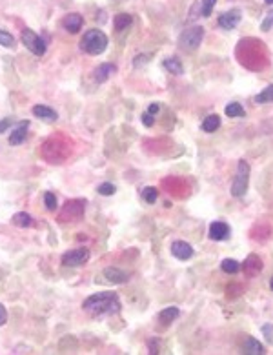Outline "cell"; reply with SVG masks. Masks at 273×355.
I'll use <instances>...</instances> for the list:
<instances>
[{"label": "cell", "instance_id": "34", "mask_svg": "<svg viewBox=\"0 0 273 355\" xmlns=\"http://www.w3.org/2000/svg\"><path fill=\"white\" fill-rule=\"evenodd\" d=\"M150 354H158V344H155V341H150Z\"/></svg>", "mask_w": 273, "mask_h": 355}, {"label": "cell", "instance_id": "23", "mask_svg": "<svg viewBox=\"0 0 273 355\" xmlns=\"http://www.w3.org/2000/svg\"><path fill=\"white\" fill-rule=\"evenodd\" d=\"M142 197H144V201H146L148 204L157 203V199H158L157 188H153V186H148V188H144L142 189Z\"/></svg>", "mask_w": 273, "mask_h": 355}, {"label": "cell", "instance_id": "12", "mask_svg": "<svg viewBox=\"0 0 273 355\" xmlns=\"http://www.w3.org/2000/svg\"><path fill=\"white\" fill-rule=\"evenodd\" d=\"M113 73H117V66L109 64V62H104V64H101L97 69H95V80H97L99 84H102V82H106Z\"/></svg>", "mask_w": 273, "mask_h": 355}, {"label": "cell", "instance_id": "31", "mask_svg": "<svg viewBox=\"0 0 273 355\" xmlns=\"http://www.w3.org/2000/svg\"><path fill=\"white\" fill-rule=\"evenodd\" d=\"M140 120H142L144 126H148V128H151L153 124H155V120H153V115L151 113H144L142 117H140Z\"/></svg>", "mask_w": 273, "mask_h": 355}, {"label": "cell", "instance_id": "11", "mask_svg": "<svg viewBox=\"0 0 273 355\" xmlns=\"http://www.w3.org/2000/svg\"><path fill=\"white\" fill-rule=\"evenodd\" d=\"M82 24H84V18H82V15H79V13H69L64 18V22H62L64 29L66 31H69V33H79L80 28H82Z\"/></svg>", "mask_w": 273, "mask_h": 355}, {"label": "cell", "instance_id": "32", "mask_svg": "<svg viewBox=\"0 0 273 355\" xmlns=\"http://www.w3.org/2000/svg\"><path fill=\"white\" fill-rule=\"evenodd\" d=\"M7 322V312L6 308H4V304H0V326H4Z\"/></svg>", "mask_w": 273, "mask_h": 355}, {"label": "cell", "instance_id": "7", "mask_svg": "<svg viewBox=\"0 0 273 355\" xmlns=\"http://www.w3.org/2000/svg\"><path fill=\"white\" fill-rule=\"evenodd\" d=\"M240 22V11L239 9H230L219 17V26L224 29H233L237 28V24Z\"/></svg>", "mask_w": 273, "mask_h": 355}, {"label": "cell", "instance_id": "15", "mask_svg": "<svg viewBox=\"0 0 273 355\" xmlns=\"http://www.w3.org/2000/svg\"><path fill=\"white\" fill-rule=\"evenodd\" d=\"M242 350H244V354L248 355H262L264 354V346L260 344L257 339H253V337H248L242 344Z\"/></svg>", "mask_w": 273, "mask_h": 355}, {"label": "cell", "instance_id": "6", "mask_svg": "<svg viewBox=\"0 0 273 355\" xmlns=\"http://www.w3.org/2000/svg\"><path fill=\"white\" fill-rule=\"evenodd\" d=\"M89 261V250L87 248H77V250H69L68 254L62 255V264L69 266V268H77L82 266Z\"/></svg>", "mask_w": 273, "mask_h": 355}, {"label": "cell", "instance_id": "1", "mask_svg": "<svg viewBox=\"0 0 273 355\" xmlns=\"http://www.w3.org/2000/svg\"><path fill=\"white\" fill-rule=\"evenodd\" d=\"M82 308L95 317H101V315L120 312V301L111 291H101V293H93L91 297H87Z\"/></svg>", "mask_w": 273, "mask_h": 355}, {"label": "cell", "instance_id": "17", "mask_svg": "<svg viewBox=\"0 0 273 355\" xmlns=\"http://www.w3.org/2000/svg\"><path fill=\"white\" fill-rule=\"evenodd\" d=\"M179 315H180L179 308H177V306H170V308H164L162 312L158 313V319H160V322H164V324H170V322L177 319Z\"/></svg>", "mask_w": 273, "mask_h": 355}, {"label": "cell", "instance_id": "24", "mask_svg": "<svg viewBox=\"0 0 273 355\" xmlns=\"http://www.w3.org/2000/svg\"><path fill=\"white\" fill-rule=\"evenodd\" d=\"M255 101L259 102V104H266V102H273V86H268L266 89H262L257 97H255Z\"/></svg>", "mask_w": 273, "mask_h": 355}, {"label": "cell", "instance_id": "14", "mask_svg": "<svg viewBox=\"0 0 273 355\" xmlns=\"http://www.w3.org/2000/svg\"><path fill=\"white\" fill-rule=\"evenodd\" d=\"M104 277L113 284H122L128 281V273L119 268H106L104 270Z\"/></svg>", "mask_w": 273, "mask_h": 355}, {"label": "cell", "instance_id": "22", "mask_svg": "<svg viewBox=\"0 0 273 355\" xmlns=\"http://www.w3.org/2000/svg\"><path fill=\"white\" fill-rule=\"evenodd\" d=\"M221 268H222V271H226V273H237L239 270H240V264H239V261H235V259H224L222 264H221Z\"/></svg>", "mask_w": 273, "mask_h": 355}, {"label": "cell", "instance_id": "33", "mask_svg": "<svg viewBox=\"0 0 273 355\" xmlns=\"http://www.w3.org/2000/svg\"><path fill=\"white\" fill-rule=\"evenodd\" d=\"M158 111H160V104H150V108H148V113H151V115H157Z\"/></svg>", "mask_w": 273, "mask_h": 355}, {"label": "cell", "instance_id": "4", "mask_svg": "<svg viewBox=\"0 0 273 355\" xmlns=\"http://www.w3.org/2000/svg\"><path fill=\"white\" fill-rule=\"evenodd\" d=\"M202 38H204V28L193 26V28L182 31V35L179 36V46L184 51H195L201 46Z\"/></svg>", "mask_w": 273, "mask_h": 355}, {"label": "cell", "instance_id": "20", "mask_svg": "<svg viewBox=\"0 0 273 355\" xmlns=\"http://www.w3.org/2000/svg\"><path fill=\"white\" fill-rule=\"evenodd\" d=\"M131 22H133V17L128 13H119L113 18V28L117 29V31H124V29L130 26Z\"/></svg>", "mask_w": 273, "mask_h": 355}, {"label": "cell", "instance_id": "2", "mask_svg": "<svg viewBox=\"0 0 273 355\" xmlns=\"http://www.w3.org/2000/svg\"><path fill=\"white\" fill-rule=\"evenodd\" d=\"M80 48L89 55H101L108 48V36L101 29H89L80 40Z\"/></svg>", "mask_w": 273, "mask_h": 355}, {"label": "cell", "instance_id": "9", "mask_svg": "<svg viewBox=\"0 0 273 355\" xmlns=\"http://www.w3.org/2000/svg\"><path fill=\"white\" fill-rule=\"evenodd\" d=\"M230 235V226L222 220H215L209 224V237L213 240H224Z\"/></svg>", "mask_w": 273, "mask_h": 355}, {"label": "cell", "instance_id": "3", "mask_svg": "<svg viewBox=\"0 0 273 355\" xmlns=\"http://www.w3.org/2000/svg\"><path fill=\"white\" fill-rule=\"evenodd\" d=\"M248 184H250V164L246 160H239L237 175H235V181L231 186V195L242 197L248 189Z\"/></svg>", "mask_w": 273, "mask_h": 355}, {"label": "cell", "instance_id": "5", "mask_svg": "<svg viewBox=\"0 0 273 355\" xmlns=\"http://www.w3.org/2000/svg\"><path fill=\"white\" fill-rule=\"evenodd\" d=\"M22 44L33 55H36V57H42L44 53H46V42H44V38L40 35H36L35 31H31V29H24L22 31Z\"/></svg>", "mask_w": 273, "mask_h": 355}, {"label": "cell", "instance_id": "8", "mask_svg": "<svg viewBox=\"0 0 273 355\" xmlns=\"http://www.w3.org/2000/svg\"><path fill=\"white\" fill-rule=\"evenodd\" d=\"M171 254L177 259H180V261H188V259L193 257V248L189 246L188 242H184V240H175L171 244Z\"/></svg>", "mask_w": 273, "mask_h": 355}, {"label": "cell", "instance_id": "16", "mask_svg": "<svg viewBox=\"0 0 273 355\" xmlns=\"http://www.w3.org/2000/svg\"><path fill=\"white\" fill-rule=\"evenodd\" d=\"M164 68L171 75H182L184 73V68H182V62H180L177 57H168L164 60Z\"/></svg>", "mask_w": 273, "mask_h": 355}, {"label": "cell", "instance_id": "13", "mask_svg": "<svg viewBox=\"0 0 273 355\" xmlns=\"http://www.w3.org/2000/svg\"><path fill=\"white\" fill-rule=\"evenodd\" d=\"M31 111H33V115L35 117L44 118V120H50V122H53V120H57L58 118L57 111H55V109H51L50 106H44V104H36Z\"/></svg>", "mask_w": 273, "mask_h": 355}, {"label": "cell", "instance_id": "21", "mask_svg": "<svg viewBox=\"0 0 273 355\" xmlns=\"http://www.w3.org/2000/svg\"><path fill=\"white\" fill-rule=\"evenodd\" d=\"M224 113L230 117V118H235V117H244V108L239 104V102H231L226 106Z\"/></svg>", "mask_w": 273, "mask_h": 355}, {"label": "cell", "instance_id": "18", "mask_svg": "<svg viewBox=\"0 0 273 355\" xmlns=\"http://www.w3.org/2000/svg\"><path fill=\"white\" fill-rule=\"evenodd\" d=\"M219 128H221V117L219 115H209L202 120V130L206 131V133H213Z\"/></svg>", "mask_w": 273, "mask_h": 355}, {"label": "cell", "instance_id": "10", "mask_svg": "<svg viewBox=\"0 0 273 355\" xmlns=\"http://www.w3.org/2000/svg\"><path fill=\"white\" fill-rule=\"evenodd\" d=\"M28 128H29V120H22L18 122V126L11 131L9 135V144L11 146H18L26 140V135H28Z\"/></svg>", "mask_w": 273, "mask_h": 355}, {"label": "cell", "instance_id": "28", "mask_svg": "<svg viewBox=\"0 0 273 355\" xmlns=\"http://www.w3.org/2000/svg\"><path fill=\"white\" fill-rule=\"evenodd\" d=\"M115 191H117V188L113 186V184H109V182H104V184H101V186H99V193H101V195H104V197L113 195Z\"/></svg>", "mask_w": 273, "mask_h": 355}, {"label": "cell", "instance_id": "35", "mask_svg": "<svg viewBox=\"0 0 273 355\" xmlns=\"http://www.w3.org/2000/svg\"><path fill=\"white\" fill-rule=\"evenodd\" d=\"M270 288L273 290V277H272V281H270Z\"/></svg>", "mask_w": 273, "mask_h": 355}, {"label": "cell", "instance_id": "36", "mask_svg": "<svg viewBox=\"0 0 273 355\" xmlns=\"http://www.w3.org/2000/svg\"><path fill=\"white\" fill-rule=\"evenodd\" d=\"M264 2H266V4H273V0H264Z\"/></svg>", "mask_w": 273, "mask_h": 355}, {"label": "cell", "instance_id": "26", "mask_svg": "<svg viewBox=\"0 0 273 355\" xmlns=\"http://www.w3.org/2000/svg\"><path fill=\"white\" fill-rule=\"evenodd\" d=\"M44 204H46V208L50 211L57 210V197H55V193L46 191V193H44Z\"/></svg>", "mask_w": 273, "mask_h": 355}, {"label": "cell", "instance_id": "25", "mask_svg": "<svg viewBox=\"0 0 273 355\" xmlns=\"http://www.w3.org/2000/svg\"><path fill=\"white\" fill-rule=\"evenodd\" d=\"M0 46L15 48V36L11 33H7V31H4V29H0Z\"/></svg>", "mask_w": 273, "mask_h": 355}, {"label": "cell", "instance_id": "19", "mask_svg": "<svg viewBox=\"0 0 273 355\" xmlns=\"http://www.w3.org/2000/svg\"><path fill=\"white\" fill-rule=\"evenodd\" d=\"M11 222H13L15 226H18V228H29V226L33 224V219H31V215L26 213V211H18V213H15L13 215Z\"/></svg>", "mask_w": 273, "mask_h": 355}, {"label": "cell", "instance_id": "30", "mask_svg": "<svg viewBox=\"0 0 273 355\" xmlns=\"http://www.w3.org/2000/svg\"><path fill=\"white\" fill-rule=\"evenodd\" d=\"M13 122H15L13 117H6V118H2V120H0V133H4V131L9 130Z\"/></svg>", "mask_w": 273, "mask_h": 355}, {"label": "cell", "instance_id": "27", "mask_svg": "<svg viewBox=\"0 0 273 355\" xmlns=\"http://www.w3.org/2000/svg\"><path fill=\"white\" fill-rule=\"evenodd\" d=\"M215 2H217V0H201V13H202V17H209V15H211L213 7H215Z\"/></svg>", "mask_w": 273, "mask_h": 355}, {"label": "cell", "instance_id": "29", "mask_svg": "<svg viewBox=\"0 0 273 355\" xmlns=\"http://www.w3.org/2000/svg\"><path fill=\"white\" fill-rule=\"evenodd\" d=\"M272 28H273V9L266 15V17H264L262 26H260V29H262V31H270Z\"/></svg>", "mask_w": 273, "mask_h": 355}]
</instances>
